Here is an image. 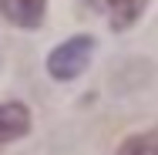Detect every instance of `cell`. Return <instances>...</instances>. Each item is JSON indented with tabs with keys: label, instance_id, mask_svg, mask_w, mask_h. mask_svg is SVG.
<instances>
[{
	"label": "cell",
	"instance_id": "cell-5",
	"mask_svg": "<svg viewBox=\"0 0 158 155\" xmlns=\"http://www.w3.org/2000/svg\"><path fill=\"white\" fill-rule=\"evenodd\" d=\"M118 155H158V128L125 138L121 149H118Z\"/></svg>",
	"mask_w": 158,
	"mask_h": 155
},
{
	"label": "cell",
	"instance_id": "cell-1",
	"mask_svg": "<svg viewBox=\"0 0 158 155\" xmlns=\"http://www.w3.org/2000/svg\"><path fill=\"white\" fill-rule=\"evenodd\" d=\"M91 54H94V37H71V41H64L61 47H54L51 51V58H47V71H51V78H57V81H71V78H77L88 61H91Z\"/></svg>",
	"mask_w": 158,
	"mask_h": 155
},
{
	"label": "cell",
	"instance_id": "cell-3",
	"mask_svg": "<svg viewBox=\"0 0 158 155\" xmlns=\"http://www.w3.org/2000/svg\"><path fill=\"white\" fill-rule=\"evenodd\" d=\"M91 3H94V10H101L111 20L114 31H128L141 17V10H145L148 0H91Z\"/></svg>",
	"mask_w": 158,
	"mask_h": 155
},
{
	"label": "cell",
	"instance_id": "cell-2",
	"mask_svg": "<svg viewBox=\"0 0 158 155\" xmlns=\"http://www.w3.org/2000/svg\"><path fill=\"white\" fill-rule=\"evenodd\" d=\"M0 10L10 24L24 27V31H34L40 27L44 20V10H47V0H0Z\"/></svg>",
	"mask_w": 158,
	"mask_h": 155
},
{
	"label": "cell",
	"instance_id": "cell-4",
	"mask_svg": "<svg viewBox=\"0 0 158 155\" xmlns=\"http://www.w3.org/2000/svg\"><path fill=\"white\" fill-rule=\"evenodd\" d=\"M27 131H31V111H27L24 105H17V101L0 105V145L20 138V135H27Z\"/></svg>",
	"mask_w": 158,
	"mask_h": 155
}]
</instances>
